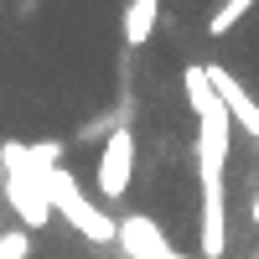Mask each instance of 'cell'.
Segmentation results:
<instances>
[{
    "label": "cell",
    "instance_id": "8992f818",
    "mask_svg": "<svg viewBox=\"0 0 259 259\" xmlns=\"http://www.w3.org/2000/svg\"><path fill=\"white\" fill-rule=\"evenodd\" d=\"M202 68H207V83H212V89H218V99L228 104L233 124H244L249 135L259 140V99H254V94L244 89V83H239V78H233V73L223 68V62H202Z\"/></svg>",
    "mask_w": 259,
    "mask_h": 259
},
{
    "label": "cell",
    "instance_id": "8fae6325",
    "mask_svg": "<svg viewBox=\"0 0 259 259\" xmlns=\"http://www.w3.org/2000/svg\"><path fill=\"white\" fill-rule=\"evenodd\" d=\"M254 150H259V140H254Z\"/></svg>",
    "mask_w": 259,
    "mask_h": 259
},
{
    "label": "cell",
    "instance_id": "5b68a950",
    "mask_svg": "<svg viewBox=\"0 0 259 259\" xmlns=\"http://www.w3.org/2000/svg\"><path fill=\"white\" fill-rule=\"evenodd\" d=\"M0 192H6V207H11L31 233L52 223L57 207H52V197H47V187H41V182H31V177H6V187H0Z\"/></svg>",
    "mask_w": 259,
    "mask_h": 259
},
{
    "label": "cell",
    "instance_id": "52a82bcc",
    "mask_svg": "<svg viewBox=\"0 0 259 259\" xmlns=\"http://www.w3.org/2000/svg\"><path fill=\"white\" fill-rule=\"evenodd\" d=\"M156 21H161V0H130L124 6V47H145L156 36Z\"/></svg>",
    "mask_w": 259,
    "mask_h": 259
},
{
    "label": "cell",
    "instance_id": "30bf717a",
    "mask_svg": "<svg viewBox=\"0 0 259 259\" xmlns=\"http://www.w3.org/2000/svg\"><path fill=\"white\" fill-rule=\"evenodd\" d=\"M0 187H6V161H0Z\"/></svg>",
    "mask_w": 259,
    "mask_h": 259
},
{
    "label": "cell",
    "instance_id": "ba28073f",
    "mask_svg": "<svg viewBox=\"0 0 259 259\" xmlns=\"http://www.w3.org/2000/svg\"><path fill=\"white\" fill-rule=\"evenodd\" d=\"M254 6H259V0H223V6L207 16V36H228V31L239 26V21H244Z\"/></svg>",
    "mask_w": 259,
    "mask_h": 259
},
{
    "label": "cell",
    "instance_id": "7a4b0ae2",
    "mask_svg": "<svg viewBox=\"0 0 259 259\" xmlns=\"http://www.w3.org/2000/svg\"><path fill=\"white\" fill-rule=\"evenodd\" d=\"M47 197L57 207V218L68 223L78 239H89V244H114L119 239V223L104 207H94L89 197H83V187H78V177H73L68 166H52L47 171Z\"/></svg>",
    "mask_w": 259,
    "mask_h": 259
},
{
    "label": "cell",
    "instance_id": "277c9868",
    "mask_svg": "<svg viewBox=\"0 0 259 259\" xmlns=\"http://www.w3.org/2000/svg\"><path fill=\"white\" fill-rule=\"evenodd\" d=\"M124 259H182L177 249H171V239L156 228V218H145V212H130V218H119V239Z\"/></svg>",
    "mask_w": 259,
    "mask_h": 259
},
{
    "label": "cell",
    "instance_id": "3957f363",
    "mask_svg": "<svg viewBox=\"0 0 259 259\" xmlns=\"http://www.w3.org/2000/svg\"><path fill=\"white\" fill-rule=\"evenodd\" d=\"M99 197L104 202H119L130 182H135V135H130V124H114L109 135H104V150H99Z\"/></svg>",
    "mask_w": 259,
    "mask_h": 259
},
{
    "label": "cell",
    "instance_id": "9c48e42d",
    "mask_svg": "<svg viewBox=\"0 0 259 259\" xmlns=\"http://www.w3.org/2000/svg\"><path fill=\"white\" fill-rule=\"evenodd\" d=\"M0 259H31V228L26 223L0 228Z\"/></svg>",
    "mask_w": 259,
    "mask_h": 259
},
{
    "label": "cell",
    "instance_id": "6da1fadb",
    "mask_svg": "<svg viewBox=\"0 0 259 259\" xmlns=\"http://www.w3.org/2000/svg\"><path fill=\"white\" fill-rule=\"evenodd\" d=\"M182 94L197 114V182H202V233H197V254L202 259H223L228 254V140H233V114L218 99V89L207 83V68H187L182 73Z\"/></svg>",
    "mask_w": 259,
    "mask_h": 259
}]
</instances>
